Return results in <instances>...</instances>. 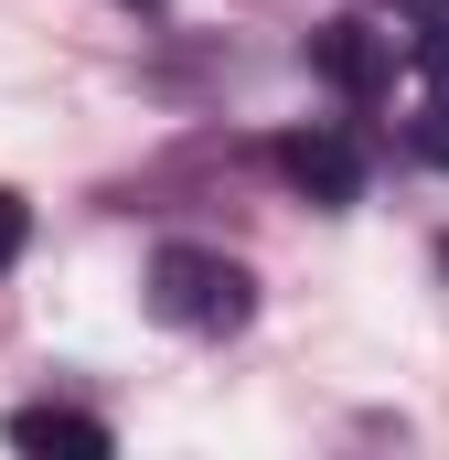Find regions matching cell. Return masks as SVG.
I'll list each match as a JSON object with an SVG mask.
<instances>
[{
	"label": "cell",
	"instance_id": "6da1fadb",
	"mask_svg": "<svg viewBox=\"0 0 449 460\" xmlns=\"http://www.w3.org/2000/svg\"><path fill=\"white\" fill-rule=\"evenodd\" d=\"M150 311H161L172 332L224 343V332L257 322V279H246L235 257H215V246H161V257H150Z\"/></svg>",
	"mask_w": 449,
	"mask_h": 460
},
{
	"label": "cell",
	"instance_id": "7a4b0ae2",
	"mask_svg": "<svg viewBox=\"0 0 449 460\" xmlns=\"http://www.w3.org/2000/svg\"><path fill=\"white\" fill-rule=\"evenodd\" d=\"M278 182L300 193V204H321V215H342V204H364V150L342 139V128H289L278 150Z\"/></svg>",
	"mask_w": 449,
	"mask_h": 460
},
{
	"label": "cell",
	"instance_id": "3957f363",
	"mask_svg": "<svg viewBox=\"0 0 449 460\" xmlns=\"http://www.w3.org/2000/svg\"><path fill=\"white\" fill-rule=\"evenodd\" d=\"M311 75H321V86H342V97H385L396 43H385L374 22H321V32H311Z\"/></svg>",
	"mask_w": 449,
	"mask_h": 460
},
{
	"label": "cell",
	"instance_id": "277c9868",
	"mask_svg": "<svg viewBox=\"0 0 449 460\" xmlns=\"http://www.w3.org/2000/svg\"><path fill=\"white\" fill-rule=\"evenodd\" d=\"M11 450H43V460H108V418L86 407H11Z\"/></svg>",
	"mask_w": 449,
	"mask_h": 460
},
{
	"label": "cell",
	"instance_id": "5b68a950",
	"mask_svg": "<svg viewBox=\"0 0 449 460\" xmlns=\"http://www.w3.org/2000/svg\"><path fill=\"white\" fill-rule=\"evenodd\" d=\"M407 150H418L428 172H449V86H428V97H418V118H407Z\"/></svg>",
	"mask_w": 449,
	"mask_h": 460
},
{
	"label": "cell",
	"instance_id": "8992f818",
	"mask_svg": "<svg viewBox=\"0 0 449 460\" xmlns=\"http://www.w3.org/2000/svg\"><path fill=\"white\" fill-rule=\"evenodd\" d=\"M22 235H32V204H22V193H11V182H0V268H11V257H22Z\"/></svg>",
	"mask_w": 449,
	"mask_h": 460
},
{
	"label": "cell",
	"instance_id": "52a82bcc",
	"mask_svg": "<svg viewBox=\"0 0 449 460\" xmlns=\"http://www.w3.org/2000/svg\"><path fill=\"white\" fill-rule=\"evenodd\" d=\"M418 75H428V86H449V11L418 32Z\"/></svg>",
	"mask_w": 449,
	"mask_h": 460
},
{
	"label": "cell",
	"instance_id": "ba28073f",
	"mask_svg": "<svg viewBox=\"0 0 449 460\" xmlns=\"http://www.w3.org/2000/svg\"><path fill=\"white\" fill-rule=\"evenodd\" d=\"M385 11H418V22H439V11H449V0H385Z\"/></svg>",
	"mask_w": 449,
	"mask_h": 460
},
{
	"label": "cell",
	"instance_id": "9c48e42d",
	"mask_svg": "<svg viewBox=\"0 0 449 460\" xmlns=\"http://www.w3.org/2000/svg\"><path fill=\"white\" fill-rule=\"evenodd\" d=\"M128 11H161V0H128Z\"/></svg>",
	"mask_w": 449,
	"mask_h": 460
}]
</instances>
